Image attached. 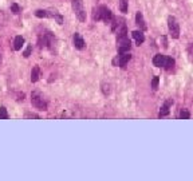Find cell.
<instances>
[{
    "instance_id": "obj_1",
    "label": "cell",
    "mask_w": 193,
    "mask_h": 181,
    "mask_svg": "<svg viewBox=\"0 0 193 181\" xmlns=\"http://www.w3.org/2000/svg\"><path fill=\"white\" fill-rule=\"evenodd\" d=\"M117 49H118V53L122 54V53H129L132 49V43H130V39L128 36V30L124 28L122 31H120L117 34Z\"/></svg>"
},
{
    "instance_id": "obj_2",
    "label": "cell",
    "mask_w": 193,
    "mask_h": 181,
    "mask_svg": "<svg viewBox=\"0 0 193 181\" xmlns=\"http://www.w3.org/2000/svg\"><path fill=\"white\" fill-rule=\"evenodd\" d=\"M93 19L94 20H102L105 23H110L113 20V12L105 6H99L93 11Z\"/></svg>"
},
{
    "instance_id": "obj_3",
    "label": "cell",
    "mask_w": 193,
    "mask_h": 181,
    "mask_svg": "<svg viewBox=\"0 0 193 181\" xmlns=\"http://www.w3.org/2000/svg\"><path fill=\"white\" fill-rule=\"evenodd\" d=\"M31 103L34 108H36L38 110H47V102L46 99L43 98V95L38 93V91H34L31 94Z\"/></svg>"
},
{
    "instance_id": "obj_4",
    "label": "cell",
    "mask_w": 193,
    "mask_h": 181,
    "mask_svg": "<svg viewBox=\"0 0 193 181\" xmlns=\"http://www.w3.org/2000/svg\"><path fill=\"white\" fill-rule=\"evenodd\" d=\"M71 3H73V10H74V12H75L77 18L81 22H85L86 20V11L83 8L82 0H71Z\"/></svg>"
},
{
    "instance_id": "obj_5",
    "label": "cell",
    "mask_w": 193,
    "mask_h": 181,
    "mask_svg": "<svg viewBox=\"0 0 193 181\" xmlns=\"http://www.w3.org/2000/svg\"><path fill=\"white\" fill-rule=\"evenodd\" d=\"M168 27H169V32L172 35V38L177 39L180 36V27H179V23L177 20L174 19L173 16H169L168 18Z\"/></svg>"
},
{
    "instance_id": "obj_6",
    "label": "cell",
    "mask_w": 193,
    "mask_h": 181,
    "mask_svg": "<svg viewBox=\"0 0 193 181\" xmlns=\"http://www.w3.org/2000/svg\"><path fill=\"white\" fill-rule=\"evenodd\" d=\"M124 28H126L125 20L122 18H113V24H111V31L118 34L120 31H122Z\"/></svg>"
},
{
    "instance_id": "obj_7",
    "label": "cell",
    "mask_w": 193,
    "mask_h": 181,
    "mask_svg": "<svg viewBox=\"0 0 193 181\" xmlns=\"http://www.w3.org/2000/svg\"><path fill=\"white\" fill-rule=\"evenodd\" d=\"M51 40H53V35L48 32V34H44V35H42V36H39L38 44H39L40 49H47V47H50Z\"/></svg>"
},
{
    "instance_id": "obj_8",
    "label": "cell",
    "mask_w": 193,
    "mask_h": 181,
    "mask_svg": "<svg viewBox=\"0 0 193 181\" xmlns=\"http://www.w3.org/2000/svg\"><path fill=\"white\" fill-rule=\"evenodd\" d=\"M73 42H74V46H75V49H78V50H83V49H85V40H83L82 36L78 34V32H75V34H74Z\"/></svg>"
},
{
    "instance_id": "obj_9",
    "label": "cell",
    "mask_w": 193,
    "mask_h": 181,
    "mask_svg": "<svg viewBox=\"0 0 193 181\" xmlns=\"http://www.w3.org/2000/svg\"><path fill=\"white\" fill-rule=\"evenodd\" d=\"M130 58H132V55L129 54V53H122V54H120V57H117L118 65H120L121 67H125V66L128 65V62L130 61Z\"/></svg>"
},
{
    "instance_id": "obj_10",
    "label": "cell",
    "mask_w": 193,
    "mask_h": 181,
    "mask_svg": "<svg viewBox=\"0 0 193 181\" xmlns=\"http://www.w3.org/2000/svg\"><path fill=\"white\" fill-rule=\"evenodd\" d=\"M165 62H166V57L165 55H156V57L153 58V65L156 66V67H164L165 66Z\"/></svg>"
},
{
    "instance_id": "obj_11",
    "label": "cell",
    "mask_w": 193,
    "mask_h": 181,
    "mask_svg": "<svg viewBox=\"0 0 193 181\" xmlns=\"http://www.w3.org/2000/svg\"><path fill=\"white\" fill-rule=\"evenodd\" d=\"M172 103H173L172 99H168V101H166L164 105H162V108H161V110H160V114H158V116H160V117L168 116V114H169V108L172 106Z\"/></svg>"
},
{
    "instance_id": "obj_12",
    "label": "cell",
    "mask_w": 193,
    "mask_h": 181,
    "mask_svg": "<svg viewBox=\"0 0 193 181\" xmlns=\"http://www.w3.org/2000/svg\"><path fill=\"white\" fill-rule=\"evenodd\" d=\"M136 24L140 27L141 31L146 30V24H145V22H144V16H142V14H141V12H137V15H136Z\"/></svg>"
},
{
    "instance_id": "obj_13",
    "label": "cell",
    "mask_w": 193,
    "mask_h": 181,
    "mask_svg": "<svg viewBox=\"0 0 193 181\" xmlns=\"http://www.w3.org/2000/svg\"><path fill=\"white\" fill-rule=\"evenodd\" d=\"M132 35H133V38L136 39V42L141 44V43H144L145 42V35H144V32L141 31V30H137V31H133L132 32Z\"/></svg>"
},
{
    "instance_id": "obj_14",
    "label": "cell",
    "mask_w": 193,
    "mask_h": 181,
    "mask_svg": "<svg viewBox=\"0 0 193 181\" xmlns=\"http://www.w3.org/2000/svg\"><path fill=\"white\" fill-rule=\"evenodd\" d=\"M23 44H24V38L23 36H16L14 40V50H16V51H19L22 47H23Z\"/></svg>"
},
{
    "instance_id": "obj_15",
    "label": "cell",
    "mask_w": 193,
    "mask_h": 181,
    "mask_svg": "<svg viewBox=\"0 0 193 181\" xmlns=\"http://www.w3.org/2000/svg\"><path fill=\"white\" fill-rule=\"evenodd\" d=\"M39 74H40V69L38 67V66H35V67L32 69V71H31V82H38Z\"/></svg>"
},
{
    "instance_id": "obj_16",
    "label": "cell",
    "mask_w": 193,
    "mask_h": 181,
    "mask_svg": "<svg viewBox=\"0 0 193 181\" xmlns=\"http://www.w3.org/2000/svg\"><path fill=\"white\" fill-rule=\"evenodd\" d=\"M35 16H38V18H48V16H54V14H50L46 10H38L35 12Z\"/></svg>"
},
{
    "instance_id": "obj_17",
    "label": "cell",
    "mask_w": 193,
    "mask_h": 181,
    "mask_svg": "<svg viewBox=\"0 0 193 181\" xmlns=\"http://www.w3.org/2000/svg\"><path fill=\"white\" fill-rule=\"evenodd\" d=\"M164 67H165L166 70H172V69L174 67V59L166 57V62H165V66H164Z\"/></svg>"
},
{
    "instance_id": "obj_18",
    "label": "cell",
    "mask_w": 193,
    "mask_h": 181,
    "mask_svg": "<svg viewBox=\"0 0 193 181\" xmlns=\"http://www.w3.org/2000/svg\"><path fill=\"white\" fill-rule=\"evenodd\" d=\"M128 0H120V10L121 12H128Z\"/></svg>"
},
{
    "instance_id": "obj_19",
    "label": "cell",
    "mask_w": 193,
    "mask_h": 181,
    "mask_svg": "<svg viewBox=\"0 0 193 181\" xmlns=\"http://www.w3.org/2000/svg\"><path fill=\"white\" fill-rule=\"evenodd\" d=\"M11 12L15 14V15H19L20 14V7H19L18 3H12V4H11Z\"/></svg>"
},
{
    "instance_id": "obj_20",
    "label": "cell",
    "mask_w": 193,
    "mask_h": 181,
    "mask_svg": "<svg viewBox=\"0 0 193 181\" xmlns=\"http://www.w3.org/2000/svg\"><path fill=\"white\" fill-rule=\"evenodd\" d=\"M0 120H8V113L6 108H0Z\"/></svg>"
},
{
    "instance_id": "obj_21",
    "label": "cell",
    "mask_w": 193,
    "mask_h": 181,
    "mask_svg": "<svg viewBox=\"0 0 193 181\" xmlns=\"http://www.w3.org/2000/svg\"><path fill=\"white\" fill-rule=\"evenodd\" d=\"M158 83H160V78L158 77H154V78L152 79V89H153V90H157Z\"/></svg>"
},
{
    "instance_id": "obj_22",
    "label": "cell",
    "mask_w": 193,
    "mask_h": 181,
    "mask_svg": "<svg viewBox=\"0 0 193 181\" xmlns=\"http://www.w3.org/2000/svg\"><path fill=\"white\" fill-rule=\"evenodd\" d=\"M189 117H191V114H189V112H187V110H181V112H180V118H181V120H188Z\"/></svg>"
},
{
    "instance_id": "obj_23",
    "label": "cell",
    "mask_w": 193,
    "mask_h": 181,
    "mask_svg": "<svg viewBox=\"0 0 193 181\" xmlns=\"http://www.w3.org/2000/svg\"><path fill=\"white\" fill-rule=\"evenodd\" d=\"M31 53H32V46L30 44V46H27V49L24 50V53H23V57L24 58H28L30 55H31Z\"/></svg>"
},
{
    "instance_id": "obj_24",
    "label": "cell",
    "mask_w": 193,
    "mask_h": 181,
    "mask_svg": "<svg viewBox=\"0 0 193 181\" xmlns=\"http://www.w3.org/2000/svg\"><path fill=\"white\" fill-rule=\"evenodd\" d=\"M54 19L58 22V24H63V18H62V15H59V14H57V12H54Z\"/></svg>"
},
{
    "instance_id": "obj_25",
    "label": "cell",
    "mask_w": 193,
    "mask_h": 181,
    "mask_svg": "<svg viewBox=\"0 0 193 181\" xmlns=\"http://www.w3.org/2000/svg\"><path fill=\"white\" fill-rule=\"evenodd\" d=\"M102 90H103V94H105V95H107V94H109L110 93V85L109 83H103L102 85Z\"/></svg>"
},
{
    "instance_id": "obj_26",
    "label": "cell",
    "mask_w": 193,
    "mask_h": 181,
    "mask_svg": "<svg viewBox=\"0 0 193 181\" xmlns=\"http://www.w3.org/2000/svg\"><path fill=\"white\" fill-rule=\"evenodd\" d=\"M189 54H193V44L189 46Z\"/></svg>"
},
{
    "instance_id": "obj_27",
    "label": "cell",
    "mask_w": 193,
    "mask_h": 181,
    "mask_svg": "<svg viewBox=\"0 0 193 181\" xmlns=\"http://www.w3.org/2000/svg\"><path fill=\"white\" fill-rule=\"evenodd\" d=\"M0 63H2V54H0Z\"/></svg>"
}]
</instances>
